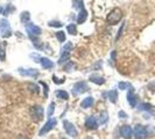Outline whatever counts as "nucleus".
Here are the masks:
<instances>
[{
	"label": "nucleus",
	"instance_id": "nucleus-1",
	"mask_svg": "<svg viewBox=\"0 0 155 139\" xmlns=\"http://www.w3.org/2000/svg\"><path fill=\"white\" fill-rule=\"evenodd\" d=\"M123 19V11L120 9V8H113L111 12L109 13V15L106 17V21L109 24H112V26H114L117 24L118 22H120V20Z\"/></svg>",
	"mask_w": 155,
	"mask_h": 139
},
{
	"label": "nucleus",
	"instance_id": "nucleus-2",
	"mask_svg": "<svg viewBox=\"0 0 155 139\" xmlns=\"http://www.w3.org/2000/svg\"><path fill=\"white\" fill-rule=\"evenodd\" d=\"M133 136L135 137V139H146L149 136L148 134V129L145 125L137 124L133 129Z\"/></svg>",
	"mask_w": 155,
	"mask_h": 139
},
{
	"label": "nucleus",
	"instance_id": "nucleus-3",
	"mask_svg": "<svg viewBox=\"0 0 155 139\" xmlns=\"http://www.w3.org/2000/svg\"><path fill=\"white\" fill-rule=\"evenodd\" d=\"M87 91H89V86H87L85 81H78V82H76L75 85L72 86V89H71L74 96L81 95L83 93H86Z\"/></svg>",
	"mask_w": 155,
	"mask_h": 139
},
{
	"label": "nucleus",
	"instance_id": "nucleus-4",
	"mask_svg": "<svg viewBox=\"0 0 155 139\" xmlns=\"http://www.w3.org/2000/svg\"><path fill=\"white\" fill-rule=\"evenodd\" d=\"M31 116L34 122H40L45 116V110L41 106H33L31 108Z\"/></svg>",
	"mask_w": 155,
	"mask_h": 139
},
{
	"label": "nucleus",
	"instance_id": "nucleus-5",
	"mask_svg": "<svg viewBox=\"0 0 155 139\" xmlns=\"http://www.w3.org/2000/svg\"><path fill=\"white\" fill-rule=\"evenodd\" d=\"M0 32L4 39H7L12 35V29L7 19H0Z\"/></svg>",
	"mask_w": 155,
	"mask_h": 139
},
{
	"label": "nucleus",
	"instance_id": "nucleus-6",
	"mask_svg": "<svg viewBox=\"0 0 155 139\" xmlns=\"http://www.w3.org/2000/svg\"><path fill=\"white\" fill-rule=\"evenodd\" d=\"M63 128H64V130H65V133H67V134H69L70 137L76 138V137L78 136L77 129L75 128V125H74V124L70 123L69 121H63Z\"/></svg>",
	"mask_w": 155,
	"mask_h": 139
},
{
	"label": "nucleus",
	"instance_id": "nucleus-7",
	"mask_svg": "<svg viewBox=\"0 0 155 139\" xmlns=\"http://www.w3.org/2000/svg\"><path fill=\"white\" fill-rule=\"evenodd\" d=\"M56 124H57V121H56V119H54V118H49L48 122H47V123L42 126V129L40 130L39 134L40 136H45L46 133H48V132L51 131V130L54 129L55 126H56Z\"/></svg>",
	"mask_w": 155,
	"mask_h": 139
},
{
	"label": "nucleus",
	"instance_id": "nucleus-8",
	"mask_svg": "<svg viewBox=\"0 0 155 139\" xmlns=\"http://www.w3.org/2000/svg\"><path fill=\"white\" fill-rule=\"evenodd\" d=\"M25 28H26V31L28 32V35L29 36H40L41 35V32H42V30H41V28L40 27H38V26H35L34 23H27L26 26H25Z\"/></svg>",
	"mask_w": 155,
	"mask_h": 139
},
{
	"label": "nucleus",
	"instance_id": "nucleus-9",
	"mask_svg": "<svg viewBox=\"0 0 155 139\" xmlns=\"http://www.w3.org/2000/svg\"><path fill=\"white\" fill-rule=\"evenodd\" d=\"M18 72L22 76V77H31L36 78L40 74V72L35 69H23V67H19Z\"/></svg>",
	"mask_w": 155,
	"mask_h": 139
},
{
	"label": "nucleus",
	"instance_id": "nucleus-10",
	"mask_svg": "<svg viewBox=\"0 0 155 139\" xmlns=\"http://www.w3.org/2000/svg\"><path fill=\"white\" fill-rule=\"evenodd\" d=\"M120 134L121 137L125 139H131L133 137V129L131 128V125L125 124L120 128Z\"/></svg>",
	"mask_w": 155,
	"mask_h": 139
},
{
	"label": "nucleus",
	"instance_id": "nucleus-11",
	"mask_svg": "<svg viewBox=\"0 0 155 139\" xmlns=\"http://www.w3.org/2000/svg\"><path fill=\"white\" fill-rule=\"evenodd\" d=\"M98 121L94 116H89L85 121V126L89 130H97L98 129Z\"/></svg>",
	"mask_w": 155,
	"mask_h": 139
},
{
	"label": "nucleus",
	"instance_id": "nucleus-12",
	"mask_svg": "<svg viewBox=\"0 0 155 139\" xmlns=\"http://www.w3.org/2000/svg\"><path fill=\"white\" fill-rule=\"evenodd\" d=\"M127 101H128V103H130V106H131L132 108H135L137 104H138V99H137V96H135V94H134L133 87H131L128 93H127Z\"/></svg>",
	"mask_w": 155,
	"mask_h": 139
},
{
	"label": "nucleus",
	"instance_id": "nucleus-13",
	"mask_svg": "<svg viewBox=\"0 0 155 139\" xmlns=\"http://www.w3.org/2000/svg\"><path fill=\"white\" fill-rule=\"evenodd\" d=\"M40 64H41V66H42L43 69H46V70H50L55 66L54 62H53V60H50L49 58H46V57H42V58H41Z\"/></svg>",
	"mask_w": 155,
	"mask_h": 139
},
{
	"label": "nucleus",
	"instance_id": "nucleus-14",
	"mask_svg": "<svg viewBox=\"0 0 155 139\" xmlns=\"http://www.w3.org/2000/svg\"><path fill=\"white\" fill-rule=\"evenodd\" d=\"M89 80H90L91 82H93V84L99 85V86L105 84V79L101 77V76H99V74H91L90 78H89Z\"/></svg>",
	"mask_w": 155,
	"mask_h": 139
},
{
	"label": "nucleus",
	"instance_id": "nucleus-15",
	"mask_svg": "<svg viewBox=\"0 0 155 139\" xmlns=\"http://www.w3.org/2000/svg\"><path fill=\"white\" fill-rule=\"evenodd\" d=\"M93 102H94V100H93L92 96H87V97H85L84 100L81 102V107L83 109L90 108V107H92Z\"/></svg>",
	"mask_w": 155,
	"mask_h": 139
},
{
	"label": "nucleus",
	"instance_id": "nucleus-16",
	"mask_svg": "<svg viewBox=\"0 0 155 139\" xmlns=\"http://www.w3.org/2000/svg\"><path fill=\"white\" fill-rule=\"evenodd\" d=\"M106 96H107V99H109L112 103H116L117 101H118V92H117L116 89H112V91H109V92L105 94Z\"/></svg>",
	"mask_w": 155,
	"mask_h": 139
},
{
	"label": "nucleus",
	"instance_id": "nucleus-17",
	"mask_svg": "<svg viewBox=\"0 0 155 139\" xmlns=\"http://www.w3.org/2000/svg\"><path fill=\"white\" fill-rule=\"evenodd\" d=\"M6 46H7L6 42L0 43V60L1 62H5V59H6Z\"/></svg>",
	"mask_w": 155,
	"mask_h": 139
},
{
	"label": "nucleus",
	"instance_id": "nucleus-18",
	"mask_svg": "<svg viewBox=\"0 0 155 139\" xmlns=\"http://www.w3.org/2000/svg\"><path fill=\"white\" fill-rule=\"evenodd\" d=\"M86 19H87V12H86V9H81L79 11V14L77 16V23H83L86 21Z\"/></svg>",
	"mask_w": 155,
	"mask_h": 139
},
{
	"label": "nucleus",
	"instance_id": "nucleus-19",
	"mask_svg": "<svg viewBox=\"0 0 155 139\" xmlns=\"http://www.w3.org/2000/svg\"><path fill=\"white\" fill-rule=\"evenodd\" d=\"M55 94H56V96L58 97V99H61V100H68L69 99V94H68V92H65V91H62V89H60V91H56L55 92Z\"/></svg>",
	"mask_w": 155,
	"mask_h": 139
},
{
	"label": "nucleus",
	"instance_id": "nucleus-20",
	"mask_svg": "<svg viewBox=\"0 0 155 139\" xmlns=\"http://www.w3.org/2000/svg\"><path fill=\"white\" fill-rule=\"evenodd\" d=\"M20 20H21V23L22 24H27L29 23V20H31V15H29V12H22L21 13V16H20Z\"/></svg>",
	"mask_w": 155,
	"mask_h": 139
},
{
	"label": "nucleus",
	"instance_id": "nucleus-21",
	"mask_svg": "<svg viewBox=\"0 0 155 139\" xmlns=\"http://www.w3.org/2000/svg\"><path fill=\"white\" fill-rule=\"evenodd\" d=\"M109 121V114L107 111H101V115H99V124H105L106 122Z\"/></svg>",
	"mask_w": 155,
	"mask_h": 139
},
{
	"label": "nucleus",
	"instance_id": "nucleus-22",
	"mask_svg": "<svg viewBox=\"0 0 155 139\" xmlns=\"http://www.w3.org/2000/svg\"><path fill=\"white\" fill-rule=\"evenodd\" d=\"M55 36H56V39H58V42H61V43H64L65 41H67V36H65V32L62 30L57 31L56 34H55Z\"/></svg>",
	"mask_w": 155,
	"mask_h": 139
},
{
	"label": "nucleus",
	"instance_id": "nucleus-23",
	"mask_svg": "<svg viewBox=\"0 0 155 139\" xmlns=\"http://www.w3.org/2000/svg\"><path fill=\"white\" fill-rule=\"evenodd\" d=\"M70 58V52H62L61 54V57H60V59H58V64H64V63H67L69 60Z\"/></svg>",
	"mask_w": 155,
	"mask_h": 139
},
{
	"label": "nucleus",
	"instance_id": "nucleus-24",
	"mask_svg": "<svg viewBox=\"0 0 155 139\" xmlns=\"http://www.w3.org/2000/svg\"><path fill=\"white\" fill-rule=\"evenodd\" d=\"M72 6L75 9H83L84 8V2H83V0H74L72 1Z\"/></svg>",
	"mask_w": 155,
	"mask_h": 139
},
{
	"label": "nucleus",
	"instance_id": "nucleus-25",
	"mask_svg": "<svg viewBox=\"0 0 155 139\" xmlns=\"http://www.w3.org/2000/svg\"><path fill=\"white\" fill-rule=\"evenodd\" d=\"M67 31L69 32L70 35H76L77 34V27H76V24H74V23L69 24L67 27Z\"/></svg>",
	"mask_w": 155,
	"mask_h": 139
},
{
	"label": "nucleus",
	"instance_id": "nucleus-26",
	"mask_svg": "<svg viewBox=\"0 0 155 139\" xmlns=\"http://www.w3.org/2000/svg\"><path fill=\"white\" fill-rule=\"evenodd\" d=\"M55 107H56V104H55V102H51L50 104H49V107H48V110H47V117H51L53 114H54L55 111Z\"/></svg>",
	"mask_w": 155,
	"mask_h": 139
},
{
	"label": "nucleus",
	"instance_id": "nucleus-27",
	"mask_svg": "<svg viewBox=\"0 0 155 139\" xmlns=\"http://www.w3.org/2000/svg\"><path fill=\"white\" fill-rule=\"evenodd\" d=\"M72 48H74V44H72L71 42H67V43L64 44V46L62 48V52H71Z\"/></svg>",
	"mask_w": 155,
	"mask_h": 139
},
{
	"label": "nucleus",
	"instance_id": "nucleus-28",
	"mask_svg": "<svg viewBox=\"0 0 155 139\" xmlns=\"http://www.w3.org/2000/svg\"><path fill=\"white\" fill-rule=\"evenodd\" d=\"M74 69H75V64H74L72 62H68L65 65H64V71H65V72H68V73L72 72Z\"/></svg>",
	"mask_w": 155,
	"mask_h": 139
},
{
	"label": "nucleus",
	"instance_id": "nucleus-29",
	"mask_svg": "<svg viewBox=\"0 0 155 139\" xmlns=\"http://www.w3.org/2000/svg\"><path fill=\"white\" fill-rule=\"evenodd\" d=\"M28 87H29V91H31L34 94H39L40 93V87L36 85V84L31 82V84H28Z\"/></svg>",
	"mask_w": 155,
	"mask_h": 139
},
{
	"label": "nucleus",
	"instance_id": "nucleus-30",
	"mask_svg": "<svg viewBox=\"0 0 155 139\" xmlns=\"http://www.w3.org/2000/svg\"><path fill=\"white\" fill-rule=\"evenodd\" d=\"M48 26L49 27H54V28H61V27H63V23H61L60 21H49Z\"/></svg>",
	"mask_w": 155,
	"mask_h": 139
},
{
	"label": "nucleus",
	"instance_id": "nucleus-31",
	"mask_svg": "<svg viewBox=\"0 0 155 139\" xmlns=\"http://www.w3.org/2000/svg\"><path fill=\"white\" fill-rule=\"evenodd\" d=\"M14 11V7L12 6V5H8V6H6V8H4V15H8V14H11L12 12Z\"/></svg>",
	"mask_w": 155,
	"mask_h": 139
},
{
	"label": "nucleus",
	"instance_id": "nucleus-32",
	"mask_svg": "<svg viewBox=\"0 0 155 139\" xmlns=\"http://www.w3.org/2000/svg\"><path fill=\"white\" fill-rule=\"evenodd\" d=\"M118 87H119V89L124 91V89H127V88H131L132 86L130 85L128 82H119V84H118Z\"/></svg>",
	"mask_w": 155,
	"mask_h": 139
},
{
	"label": "nucleus",
	"instance_id": "nucleus-33",
	"mask_svg": "<svg viewBox=\"0 0 155 139\" xmlns=\"http://www.w3.org/2000/svg\"><path fill=\"white\" fill-rule=\"evenodd\" d=\"M41 85L43 86V94H45V97H48V94H49V87H48V85H47L46 82H43V81H41L40 82Z\"/></svg>",
	"mask_w": 155,
	"mask_h": 139
},
{
	"label": "nucleus",
	"instance_id": "nucleus-34",
	"mask_svg": "<svg viewBox=\"0 0 155 139\" xmlns=\"http://www.w3.org/2000/svg\"><path fill=\"white\" fill-rule=\"evenodd\" d=\"M139 110H150L152 109V106L148 104V103H141L139 107H138Z\"/></svg>",
	"mask_w": 155,
	"mask_h": 139
},
{
	"label": "nucleus",
	"instance_id": "nucleus-35",
	"mask_svg": "<svg viewBox=\"0 0 155 139\" xmlns=\"http://www.w3.org/2000/svg\"><path fill=\"white\" fill-rule=\"evenodd\" d=\"M53 81H54L56 85H62L63 82L65 81V79H64V78L60 79V78H57L56 76H53Z\"/></svg>",
	"mask_w": 155,
	"mask_h": 139
},
{
	"label": "nucleus",
	"instance_id": "nucleus-36",
	"mask_svg": "<svg viewBox=\"0 0 155 139\" xmlns=\"http://www.w3.org/2000/svg\"><path fill=\"white\" fill-rule=\"evenodd\" d=\"M31 58H33L35 63H40V60H41V58H42V57H41L40 54H31Z\"/></svg>",
	"mask_w": 155,
	"mask_h": 139
},
{
	"label": "nucleus",
	"instance_id": "nucleus-37",
	"mask_svg": "<svg viewBox=\"0 0 155 139\" xmlns=\"http://www.w3.org/2000/svg\"><path fill=\"white\" fill-rule=\"evenodd\" d=\"M101 66H103V62H98V63H96V64L93 65L92 69L94 70V71H98V70L101 69Z\"/></svg>",
	"mask_w": 155,
	"mask_h": 139
},
{
	"label": "nucleus",
	"instance_id": "nucleus-38",
	"mask_svg": "<svg viewBox=\"0 0 155 139\" xmlns=\"http://www.w3.org/2000/svg\"><path fill=\"white\" fill-rule=\"evenodd\" d=\"M124 27H125V22H123V24H121V27H120V29L118 30V35H117V39H119L120 36H121V34H123V30H124Z\"/></svg>",
	"mask_w": 155,
	"mask_h": 139
},
{
	"label": "nucleus",
	"instance_id": "nucleus-39",
	"mask_svg": "<svg viewBox=\"0 0 155 139\" xmlns=\"http://www.w3.org/2000/svg\"><path fill=\"white\" fill-rule=\"evenodd\" d=\"M116 56H117V51H112L111 52V60H112V63L116 62Z\"/></svg>",
	"mask_w": 155,
	"mask_h": 139
},
{
	"label": "nucleus",
	"instance_id": "nucleus-40",
	"mask_svg": "<svg viewBox=\"0 0 155 139\" xmlns=\"http://www.w3.org/2000/svg\"><path fill=\"white\" fill-rule=\"evenodd\" d=\"M119 117H120V118H126L127 115H126L125 111H119Z\"/></svg>",
	"mask_w": 155,
	"mask_h": 139
},
{
	"label": "nucleus",
	"instance_id": "nucleus-41",
	"mask_svg": "<svg viewBox=\"0 0 155 139\" xmlns=\"http://www.w3.org/2000/svg\"><path fill=\"white\" fill-rule=\"evenodd\" d=\"M84 139H93L92 137H86V138H84Z\"/></svg>",
	"mask_w": 155,
	"mask_h": 139
},
{
	"label": "nucleus",
	"instance_id": "nucleus-42",
	"mask_svg": "<svg viewBox=\"0 0 155 139\" xmlns=\"http://www.w3.org/2000/svg\"><path fill=\"white\" fill-rule=\"evenodd\" d=\"M62 139H67V138H62Z\"/></svg>",
	"mask_w": 155,
	"mask_h": 139
}]
</instances>
